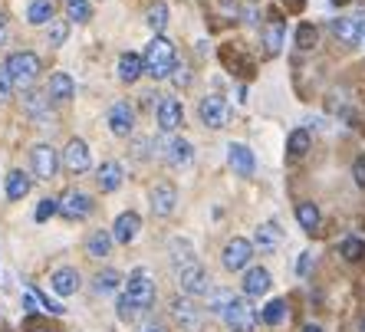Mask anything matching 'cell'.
<instances>
[{
	"mask_svg": "<svg viewBox=\"0 0 365 332\" xmlns=\"http://www.w3.org/2000/svg\"><path fill=\"white\" fill-rule=\"evenodd\" d=\"M178 283H181L188 296H208L211 293V276H208V270L201 267L198 260H191L188 267L178 270Z\"/></svg>",
	"mask_w": 365,
	"mask_h": 332,
	"instance_id": "cell-5",
	"label": "cell"
},
{
	"mask_svg": "<svg viewBox=\"0 0 365 332\" xmlns=\"http://www.w3.org/2000/svg\"><path fill=\"white\" fill-rule=\"evenodd\" d=\"M280 243H283V230H280V224L267 221V224L257 227V234H254V247H257L260 254H274Z\"/></svg>",
	"mask_w": 365,
	"mask_h": 332,
	"instance_id": "cell-16",
	"label": "cell"
},
{
	"mask_svg": "<svg viewBox=\"0 0 365 332\" xmlns=\"http://www.w3.org/2000/svg\"><path fill=\"white\" fill-rule=\"evenodd\" d=\"M60 214L66 221H82V217H89L92 214L89 195H82V191H66L60 201Z\"/></svg>",
	"mask_w": 365,
	"mask_h": 332,
	"instance_id": "cell-12",
	"label": "cell"
},
{
	"mask_svg": "<svg viewBox=\"0 0 365 332\" xmlns=\"http://www.w3.org/2000/svg\"><path fill=\"white\" fill-rule=\"evenodd\" d=\"M195 260V254H191V247H188V241H171V263H175V270H181V267H188Z\"/></svg>",
	"mask_w": 365,
	"mask_h": 332,
	"instance_id": "cell-34",
	"label": "cell"
},
{
	"mask_svg": "<svg viewBox=\"0 0 365 332\" xmlns=\"http://www.w3.org/2000/svg\"><path fill=\"white\" fill-rule=\"evenodd\" d=\"M86 250H89V257H109V250H112V234H109V230H92L89 241H86Z\"/></svg>",
	"mask_w": 365,
	"mask_h": 332,
	"instance_id": "cell-30",
	"label": "cell"
},
{
	"mask_svg": "<svg viewBox=\"0 0 365 332\" xmlns=\"http://www.w3.org/2000/svg\"><path fill=\"white\" fill-rule=\"evenodd\" d=\"M171 313H175V319L181 322V329H188V332L198 329L201 313H198V306H195L191 300H175V302H171Z\"/></svg>",
	"mask_w": 365,
	"mask_h": 332,
	"instance_id": "cell-22",
	"label": "cell"
},
{
	"mask_svg": "<svg viewBox=\"0 0 365 332\" xmlns=\"http://www.w3.org/2000/svg\"><path fill=\"white\" fill-rule=\"evenodd\" d=\"M296 221H300V227L303 230H316L320 227V208L313 204V201H303V204H296Z\"/></svg>",
	"mask_w": 365,
	"mask_h": 332,
	"instance_id": "cell-31",
	"label": "cell"
},
{
	"mask_svg": "<svg viewBox=\"0 0 365 332\" xmlns=\"http://www.w3.org/2000/svg\"><path fill=\"white\" fill-rule=\"evenodd\" d=\"M66 14H69L73 23H86V20L92 16L89 0H66Z\"/></svg>",
	"mask_w": 365,
	"mask_h": 332,
	"instance_id": "cell-35",
	"label": "cell"
},
{
	"mask_svg": "<svg viewBox=\"0 0 365 332\" xmlns=\"http://www.w3.org/2000/svg\"><path fill=\"white\" fill-rule=\"evenodd\" d=\"M296 46H300V49H313V46H316V30H313L309 23H303V27L296 30Z\"/></svg>",
	"mask_w": 365,
	"mask_h": 332,
	"instance_id": "cell-41",
	"label": "cell"
},
{
	"mask_svg": "<svg viewBox=\"0 0 365 332\" xmlns=\"http://www.w3.org/2000/svg\"><path fill=\"white\" fill-rule=\"evenodd\" d=\"M109 129H112V135H132V129H135V112L129 102H115V106L109 109Z\"/></svg>",
	"mask_w": 365,
	"mask_h": 332,
	"instance_id": "cell-13",
	"label": "cell"
},
{
	"mask_svg": "<svg viewBox=\"0 0 365 332\" xmlns=\"http://www.w3.org/2000/svg\"><path fill=\"white\" fill-rule=\"evenodd\" d=\"M142 60H145V73L152 76V79H168V76L175 73V66H178V53H175V43L168 36L155 33V40L148 43Z\"/></svg>",
	"mask_w": 365,
	"mask_h": 332,
	"instance_id": "cell-1",
	"label": "cell"
},
{
	"mask_svg": "<svg viewBox=\"0 0 365 332\" xmlns=\"http://www.w3.org/2000/svg\"><path fill=\"white\" fill-rule=\"evenodd\" d=\"M138 313H142V309H138V306H132V300L122 293V296H119V316L122 319H135Z\"/></svg>",
	"mask_w": 365,
	"mask_h": 332,
	"instance_id": "cell-42",
	"label": "cell"
},
{
	"mask_svg": "<svg viewBox=\"0 0 365 332\" xmlns=\"http://www.w3.org/2000/svg\"><path fill=\"white\" fill-rule=\"evenodd\" d=\"M283 316H287V302L283 300H270L267 306H263V313H260V319H263L267 326H280Z\"/></svg>",
	"mask_w": 365,
	"mask_h": 332,
	"instance_id": "cell-33",
	"label": "cell"
},
{
	"mask_svg": "<svg viewBox=\"0 0 365 332\" xmlns=\"http://www.w3.org/2000/svg\"><path fill=\"white\" fill-rule=\"evenodd\" d=\"M125 296L132 300V306H138L142 313L148 309L155 302V280L148 276V270H132L129 273V280H125Z\"/></svg>",
	"mask_w": 365,
	"mask_h": 332,
	"instance_id": "cell-3",
	"label": "cell"
},
{
	"mask_svg": "<svg viewBox=\"0 0 365 332\" xmlns=\"http://www.w3.org/2000/svg\"><path fill=\"white\" fill-rule=\"evenodd\" d=\"M329 30H333V36L339 40V43H346V46H355L359 40H362V27H359L355 20H349V16L333 20V23H329Z\"/></svg>",
	"mask_w": 365,
	"mask_h": 332,
	"instance_id": "cell-20",
	"label": "cell"
},
{
	"mask_svg": "<svg viewBox=\"0 0 365 332\" xmlns=\"http://www.w3.org/2000/svg\"><path fill=\"white\" fill-rule=\"evenodd\" d=\"M33 332H56V329H49V326H36Z\"/></svg>",
	"mask_w": 365,
	"mask_h": 332,
	"instance_id": "cell-48",
	"label": "cell"
},
{
	"mask_svg": "<svg viewBox=\"0 0 365 332\" xmlns=\"http://www.w3.org/2000/svg\"><path fill=\"white\" fill-rule=\"evenodd\" d=\"M198 115H201V122H204L208 129H224V125L230 122L228 99H224V96H204V99H201V106H198Z\"/></svg>",
	"mask_w": 365,
	"mask_h": 332,
	"instance_id": "cell-6",
	"label": "cell"
},
{
	"mask_svg": "<svg viewBox=\"0 0 365 332\" xmlns=\"http://www.w3.org/2000/svg\"><path fill=\"white\" fill-rule=\"evenodd\" d=\"M333 3H346V0H333Z\"/></svg>",
	"mask_w": 365,
	"mask_h": 332,
	"instance_id": "cell-52",
	"label": "cell"
},
{
	"mask_svg": "<svg viewBox=\"0 0 365 332\" xmlns=\"http://www.w3.org/2000/svg\"><path fill=\"white\" fill-rule=\"evenodd\" d=\"M352 178H355L359 188H365V155H359V158L352 162Z\"/></svg>",
	"mask_w": 365,
	"mask_h": 332,
	"instance_id": "cell-43",
	"label": "cell"
},
{
	"mask_svg": "<svg viewBox=\"0 0 365 332\" xmlns=\"http://www.w3.org/2000/svg\"><path fill=\"white\" fill-rule=\"evenodd\" d=\"M254 250H257V247L247 241V237H234V241H228V247H224V257H221V260H224V267H228L230 273L243 270V267L254 260Z\"/></svg>",
	"mask_w": 365,
	"mask_h": 332,
	"instance_id": "cell-8",
	"label": "cell"
},
{
	"mask_svg": "<svg viewBox=\"0 0 365 332\" xmlns=\"http://www.w3.org/2000/svg\"><path fill=\"white\" fill-rule=\"evenodd\" d=\"M56 211H60V201H56V197H43V201H40V208H36V221L43 224V221H49Z\"/></svg>",
	"mask_w": 365,
	"mask_h": 332,
	"instance_id": "cell-40",
	"label": "cell"
},
{
	"mask_svg": "<svg viewBox=\"0 0 365 332\" xmlns=\"http://www.w3.org/2000/svg\"><path fill=\"white\" fill-rule=\"evenodd\" d=\"M309 145H313L309 132H306V129H296V132H289V138H287V155L296 162V158H303L306 151H309Z\"/></svg>",
	"mask_w": 365,
	"mask_h": 332,
	"instance_id": "cell-28",
	"label": "cell"
},
{
	"mask_svg": "<svg viewBox=\"0 0 365 332\" xmlns=\"http://www.w3.org/2000/svg\"><path fill=\"white\" fill-rule=\"evenodd\" d=\"M3 69H7V76H10V82H14L16 89H30L33 82H36V76H40V69H43V63H40L36 53L20 49V53H10V56H7Z\"/></svg>",
	"mask_w": 365,
	"mask_h": 332,
	"instance_id": "cell-2",
	"label": "cell"
},
{
	"mask_svg": "<svg viewBox=\"0 0 365 332\" xmlns=\"http://www.w3.org/2000/svg\"><path fill=\"white\" fill-rule=\"evenodd\" d=\"M46 96H49L53 102H69V99L76 96V82H73V76L53 73V76H49V86H46Z\"/></svg>",
	"mask_w": 365,
	"mask_h": 332,
	"instance_id": "cell-17",
	"label": "cell"
},
{
	"mask_svg": "<svg viewBox=\"0 0 365 332\" xmlns=\"http://www.w3.org/2000/svg\"><path fill=\"white\" fill-rule=\"evenodd\" d=\"M362 332H365V319H362Z\"/></svg>",
	"mask_w": 365,
	"mask_h": 332,
	"instance_id": "cell-53",
	"label": "cell"
},
{
	"mask_svg": "<svg viewBox=\"0 0 365 332\" xmlns=\"http://www.w3.org/2000/svg\"><path fill=\"white\" fill-rule=\"evenodd\" d=\"M171 79H175L178 86H188V82H191V73H188V66H184V63H178V66H175V73H171Z\"/></svg>",
	"mask_w": 365,
	"mask_h": 332,
	"instance_id": "cell-44",
	"label": "cell"
},
{
	"mask_svg": "<svg viewBox=\"0 0 365 332\" xmlns=\"http://www.w3.org/2000/svg\"><path fill=\"white\" fill-rule=\"evenodd\" d=\"M66 36H69V23H66V20H53V23H49V43L63 46Z\"/></svg>",
	"mask_w": 365,
	"mask_h": 332,
	"instance_id": "cell-39",
	"label": "cell"
},
{
	"mask_svg": "<svg viewBox=\"0 0 365 332\" xmlns=\"http://www.w3.org/2000/svg\"><path fill=\"white\" fill-rule=\"evenodd\" d=\"M142 73H145V60H142L138 53H122L119 56V79L122 82H135Z\"/></svg>",
	"mask_w": 365,
	"mask_h": 332,
	"instance_id": "cell-26",
	"label": "cell"
},
{
	"mask_svg": "<svg viewBox=\"0 0 365 332\" xmlns=\"http://www.w3.org/2000/svg\"><path fill=\"white\" fill-rule=\"evenodd\" d=\"M3 191H7V201H20V197L30 195V175H23V171H10L7 175V184H3Z\"/></svg>",
	"mask_w": 365,
	"mask_h": 332,
	"instance_id": "cell-27",
	"label": "cell"
},
{
	"mask_svg": "<svg viewBox=\"0 0 365 332\" xmlns=\"http://www.w3.org/2000/svg\"><path fill=\"white\" fill-rule=\"evenodd\" d=\"M359 27H362V40H365V20H362V23H359Z\"/></svg>",
	"mask_w": 365,
	"mask_h": 332,
	"instance_id": "cell-50",
	"label": "cell"
},
{
	"mask_svg": "<svg viewBox=\"0 0 365 332\" xmlns=\"http://www.w3.org/2000/svg\"><path fill=\"white\" fill-rule=\"evenodd\" d=\"M119 283H122V276L115 270H102L96 276V289L99 293H112V289H119Z\"/></svg>",
	"mask_w": 365,
	"mask_h": 332,
	"instance_id": "cell-38",
	"label": "cell"
},
{
	"mask_svg": "<svg viewBox=\"0 0 365 332\" xmlns=\"http://www.w3.org/2000/svg\"><path fill=\"white\" fill-rule=\"evenodd\" d=\"M309 263H313V254H300V263H296V273H300V276H306V273H309Z\"/></svg>",
	"mask_w": 365,
	"mask_h": 332,
	"instance_id": "cell-46",
	"label": "cell"
},
{
	"mask_svg": "<svg viewBox=\"0 0 365 332\" xmlns=\"http://www.w3.org/2000/svg\"><path fill=\"white\" fill-rule=\"evenodd\" d=\"M122 178H125V175H122L119 162H102V165H99V175H96V181H99L102 191H119Z\"/></svg>",
	"mask_w": 365,
	"mask_h": 332,
	"instance_id": "cell-24",
	"label": "cell"
},
{
	"mask_svg": "<svg viewBox=\"0 0 365 332\" xmlns=\"http://www.w3.org/2000/svg\"><path fill=\"white\" fill-rule=\"evenodd\" d=\"M339 254H342L346 260H352V263H355V260H362V257H365V243L359 241V237H346V241L339 243Z\"/></svg>",
	"mask_w": 365,
	"mask_h": 332,
	"instance_id": "cell-37",
	"label": "cell"
},
{
	"mask_svg": "<svg viewBox=\"0 0 365 332\" xmlns=\"http://www.w3.org/2000/svg\"><path fill=\"white\" fill-rule=\"evenodd\" d=\"M10 89H14V82H10V76H7V69L0 66V99H7V96H10Z\"/></svg>",
	"mask_w": 365,
	"mask_h": 332,
	"instance_id": "cell-45",
	"label": "cell"
},
{
	"mask_svg": "<svg viewBox=\"0 0 365 332\" xmlns=\"http://www.w3.org/2000/svg\"><path fill=\"white\" fill-rule=\"evenodd\" d=\"M30 162H33L36 178L49 181V178L56 175V168H60V155H56V148H49V145H36V148L30 151Z\"/></svg>",
	"mask_w": 365,
	"mask_h": 332,
	"instance_id": "cell-11",
	"label": "cell"
},
{
	"mask_svg": "<svg viewBox=\"0 0 365 332\" xmlns=\"http://www.w3.org/2000/svg\"><path fill=\"white\" fill-rule=\"evenodd\" d=\"M23 109H27V115H33L40 125H49V122H53V112H49V96L27 92V96H23Z\"/></svg>",
	"mask_w": 365,
	"mask_h": 332,
	"instance_id": "cell-19",
	"label": "cell"
},
{
	"mask_svg": "<svg viewBox=\"0 0 365 332\" xmlns=\"http://www.w3.org/2000/svg\"><path fill=\"white\" fill-rule=\"evenodd\" d=\"M7 40V16H3V10H0V43Z\"/></svg>",
	"mask_w": 365,
	"mask_h": 332,
	"instance_id": "cell-47",
	"label": "cell"
},
{
	"mask_svg": "<svg viewBox=\"0 0 365 332\" xmlns=\"http://www.w3.org/2000/svg\"><path fill=\"white\" fill-rule=\"evenodd\" d=\"M145 332H162V329H145Z\"/></svg>",
	"mask_w": 365,
	"mask_h": 332,
	"instance_id": "cell-51",
	"label": "cell"
},
{
	"mask_svg": "<svg viewBox=\"0 0 365 332\" xmlns=\"http://www.w3.org/2000/svg\"><path fill=\"white\" fill-rule=\"evenodd\" d=\"M270 273L263 270V267H254V270H247V276H243V296H250V300H257V296H263V293H270Z\"/></svg>",
	"mask_w": 365,
	"mask_h": 332,
	"instance_id": "cell-18",
	"label": "cell"
},
{
	"mask_svg": "<svg viewBox=\"0 0 365 332\" xmlns=\"http://www.w3.org/2000/svg\"><path fill=\"white\" fill-rule=\"evenodd\" d=\"M145 20H148V27H152L155 33L165 30V27H168V3H165V0L152 3V7H148V16H145Z\"/></svg>",
	"mask_w": 365,
	"mask_h": 332,
	"instance_id": "cell-32",
	"label": "cell"
},
{
	"mask_svg": "<svg viewBox=\"0 0 365 332\" xmlns=\"http://www.w3.org/2000/svg\"><path fill=\"white\" fill-rule=\"evenodd\" d=\"M63 165L69 168L73 175H82L92 168V155H89V145L82 138H73L66 148H63Z\"/></svg>",
	"mask_w": 365,
	"mask_h": 332,
	"instance_id": "cell-9",
	"label": "cell"
},
{
	"mask_svg": "<svg viewBox=\"0 0 365 332\" xmlns=\"http://www.w3.org/2000/svg\"><path fill=\"white\" fill-rule=\"evenodd\" d=\"M138 227H142V217L135 211H125L115 217V224H112V241L115 243H132L138 237Z\"/></svg>",
	"mask_w": 365,
	"mask_h": 332,
	"instance_id": "cell-15",
	"label": "cell"
},
{
	"mask_svg": "<svg viewBox=\"0 0 365 332\" xmlns=\"http://www.w3.org/2000/svg\"><path fill=\"white\" fill-rule=\"evenodd\" d=\"M208 296H211V300H208V309H211L214 316H221V313L230 306V300H234V293H230V289H211Z\"/></svg>",
	"mask_w": 365,
	"mask_h": 332,
	"instance_id": "cell-36",
	"label": "cell"
},
{
	"mask_svg": "<svg viewBox=\"0 0 365 332\" xmlns=\"http://www.w3.org/2000/svg\"><path fill=\"white\" fill-rule=\"evenodd\" d=\"M221 319H224L234 332H254L257 329V309L243 300V296H234L230 306L221 313Z\"/></svg>",
	"mask_w": 365,
	"mask_h": 332,
	"instance_id": "cell-4",
	"label": "cell"
},
{
	"mask_svg": "<svg viewBox=\"0 0 365 332\" xmlns=\"http://www.w3.org/2000/svg\"><path fill=\"white\" fill-rule=\"evenodd\" d=\"M49 283H53V289H56L60 296H73V293L79 289V273L73 270V267H60V270L53 273Z\"/></svg>",
	"mask_w": 365,
	"mask_h": 332,
	"instance_id": "cell-25",
	"label": "cell"
},
{
	"mask_svg": "<svg viewBox=\"0 0 365 332\" xmlns=\"http://www.w3.org/2000/svg\"><path fill=\"white\" fill-rule=\"evenodd\" d=\"M283 40H287V30H283V23H267L263 27V36H260V43H263V56H276L280 49H283Z\"/></svg>",
	"mask_w": 365,
	"mask_h": 332,
	"instance_id": "cell-23",
	"label": "cell"
},
{
	"mask_svg": "<svg viewBox=\"0 0 365 332\" xmlns=\"http://www.w3.org/2000/svg\"><path fill=\"white\" fill-rule=\"evenodd\" d=\"M27 20H30L33 27L53 23V3H49V0H33L30 7H27Z\"/></svg>",
	"mask_w": 365,
	"mask_h": 332,
	"instance_id": "cell-29",
	"label": "cell"
},
{
	"mask_svg": "<svg viewBox=\"0 0 365 332\" xmlns=\"http://www.w3.org/2000/svg\"><path fill=\"white\" fill-rule=\"evenodd\" d=\"M228 165L234 168V175L250 178V175L257 171V158H254V151L247 148L243 142H230L228 145Z\"/></svg>",
	"mask_w": 365,
	"mask_h": 332,
	"instance_id": "cell-10",
	"label": "cell"
},
{
	"mask_svg": "<svg viewBox=\"0 0 365 332\" xmlns=\"http://www.w3.org/2000/svg\"><path fill=\"white\" fill-rule=\"evenodd\" d=\"M303 332H322V329H320V326H306Z\"/></svg>",
	"mask_w": 365,
	"mask_h": 332,
	"instance_id": "cell-49",
	"label": "cell"
},
{
	"mask_svg": "<svg viewBox=\"0 0 365 332\" xmlns=\"http://www.w3.org/2000/svg\"><path fill=\"white\" fill-rule=\"evenodd\" d=\"M175 208H178V191H175V184H155L152 188V211L158 214V217H168V214H175Z\"/></svg>",
	"mask_w": 365,
	"mask_h": 332,
	"instance_id": "cell-14",
	"label": "cell"
},
{
	"mask_svg": "<svg viewBox=\"0 0 365 332\" xmlns=\"http://www.w3.org/2000/svg\"><path fill=\"white\" fill-rule=\"evenodd\" d=\"M155 122H158V129H162V132H178V129H181V122H184L181 102H178L175 96L158 99V106H155Z\"/></svg>",
	"mask_w": 365,
	"mask_h": 332,
	"instance_id": "cell-7",
	"label": "cell"
},
{
	"mask_svg": "<svg viewBox=\"0 0 365 332\" xmlns=\"http://www.w3.org/2000/svg\"><path fill=\"white\" fill-rule=\"evenodd\" d=\"M165 158H168V165L184 168V165H191L195 148H191V142H188V138H171V142H168V148H165Z\"/></svg>",
	"mask_w": 365,
	"mask_h": 332,
	"instance_id": "cell-21",
	"label": "cell"
}]
</instances>
